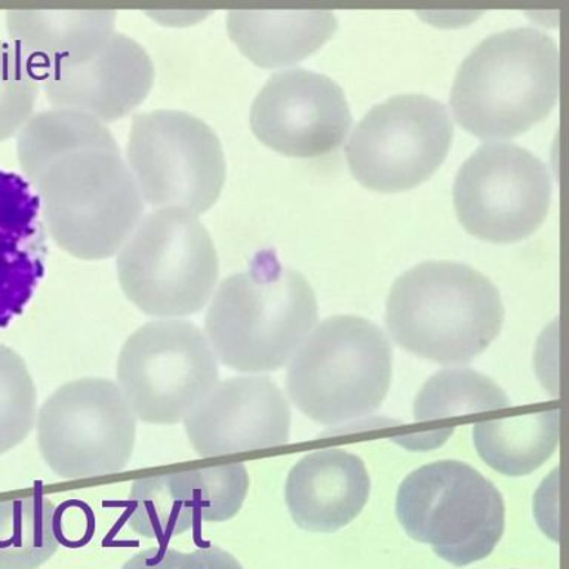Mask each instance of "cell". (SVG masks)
<instances>
[{"label": "cell", "instance_id": "10", "mask_svg": "<svg viewBox=\"0 0 569 569\" xmlns=\"http://www.w3.org/2000/svg\"><path fill=\"white\" fill-rule=\"evenodd\" d=\"M137 421L116 382L78 378L58 387L40 407L39 451L62 479L116 475L131 461Z\"/></svg>", "mask_w": 569, "mask_h": 569}, {"label": "cell", "instance_id": "27", "mask_svg": "<svg viewBox=\"0 0 569 569\" xmlns=\"http://www.w3.org/2000/svg\"><path fill=\"white\" fill-rule=\"evenodd\" d=\"M190 476L199 520L226 522L239 513L249 489L243 462L190 469Z\"/></svg>", "mask_w": 569, "mask_h": 569}, {"label": "cell", "instance_id": "24", "mask_svg": "<svg viewBox=\"0 0 569 569\" xmlns=\"http://www.w3.org/2000/svg\"><path fill=\"white\" fill-rule=\"evenodd\" d=\"M510 399L491 378L473 369H443L422 386L413 402V420L435 425L460 413L509 407Z\"/></svg>", "mask_w": 569, "mask_h": 569}, {"label": "cell", "instance_id": "6", "mask_svg": "<svg viewBox=\"0 0 569 569\" xmlns=\"http://www.w3.org/2000/svg\"><path fill=\"white\" fill-rule=\"evenodd\" d=\"M116 257L124 297L156 319H184L202 311L220 276L212 236L189 209L146 213Z\"/></svg>", "mask_w": 569, "mask_h": 569}, {"label": "cell", "instance_id": "18", "mask_svg": "<svg viewBox=\"0 0 569 569\" xmlns=\"http://www.w3.org/2000/svg\"><path fill=\"white\" fill-rule=\"evenodd\" d=\"M113 11H8L9 43L29 62L39 80L91 60L116 33Z\"/></svg>", "mask_w": 569, "mask_h": 569}, {"label": "cell", "instance_id": "8", "mask_svg": "<svg viewBox=\"0 0 569 569\" xmlns=\"http://www.w3.org/2000/svg\"><path fill=\"white\" fill-rule=\"evenodd\" d=\"M124 162L142 200L154 209L182 208L200 216L216 204L226 182L220 138L204 120L182 110L137 114Z\"/></svg>", "mask_w": 569, "mask_h": 569}, {"label": "cell", "instance_id": "12", "mask_svg": "<svg viewBox=\"0 0 569 569\" xmlns=\"http://www.w3.org/2000/svg\"><path fill=\"white\" fill-rule=\"evenodd\" d=\"M551 202L549 168L509 142H485L458 169L453 207L470 234L493 243L528 238Z\"/></svg>", "mask_w": 569, "mask_h": 569}, {"label": "cell", "instance_id": "13", "mask_svg": "<svg viewBox=\"0 0 569 569\" xmlns=\"http://www.w3.org/2000/svg\"><path fill=\"white\" fill-rule=\"evenodd\" d=\"M253 136L289 158H320L345 142L351 127L349 102L328 76L301 69L271 74L249 113Z\"/></svg>", "mask_w": 569, "mask_h": 569}, {"label": "cell", "instance_id": "4", "mask_svg": "<svg viewBox=\"0 0 569 569\" xmlns=\"http://www.w3.org/2000/svg\"><path fill=\"white\" fill-rule=\"evenodd\" d=\"M393 350L371 320L353 315L325 319L289 362L292 403L319 425L359 420L381 407L390 389Z\"/></svg>", "mask_w": 569, "mask_h": 569}, {"label": "cell", "instance_id": "16", "mask_svg": "<svg viewBox=\"0 0 569 569\" xmlns=\"http://www.w3.org/2000/svg\"><path fill=\"white\" fill-rule=\"evenodd\" d=\"M371 491L367 467L345 449L301 458L289 471L284 500L293 522L311 532H333L353 522Z\"/></svg>", "mask_w": 569, "mask_h": 569}, {"label": "cell", "instance_id": "9", "mask_svg": "<svg viewBox=\"0 0 569 569\" xmlns=\"http://www.w3.org/2000/svg\"><path fill=\"white\" fill-rule=\"evenodd\" d=\"M116 378L137 420L184 421L220 380L202 329L186 319H156L136 329L120 349Z\"/></svg>", "mask_w": 569, "mask_h": 569}, {"label": "cell", "instance_id": "30", "mask_svg": "<svg viewBox=\"0 0 569 569\" xmlns=\"http://www.w3.org/2000/svg\"><path fill=\"white\" fill-rule=\"evenodd\" d=\"M151 20L164 27H189L198 24L208 17L204 11H149Z\"/></svg>", "mask_w": 569, "mask_h": 569}, {"label": "cell", "instance_id": "29", "mask_svg": "<svg viewBox=\"0 0 569 569\" xmlns=\"http://www.w3.org/2000/svg\"><path fill=\"white\" fill-rule=\"evenodd\" d=\"M182 551L167 546L153 547L133 555L122 569H180Z\"/></svg>", "mask_w": 569, "mask_h": 569}, {"label": "cell", "instance_id": "3", "mask_svg": "<svg viewBox=\"0 0 569 569\" xmlns=\"http://www.w3.org/2000/svg\"><path fill=\"white\" fill-rule=\"evenodd\" d=\"M559 88L558 44L545 31L519 27L489 36L465 58L449 102L466 131L505 140L545 119Z\"/></svg>", "mask_w": 569, "mask_h": 569}, {"label": "cell", "instance_id": "7", "mask_svg": "<svg viewBox=\"0 0 569 569\" xmlns=\"http://www.w3.org/2000/svg\"><path fill=\"white\" fill-rule=\"evenodd\" d=\"M396 515L412 540L456 565L488 558L505 532V501L491 480L466 462L442 460L400 483Z\"/></svg>", "mask_w": 569, "mask_h": 569}, {"label": "cell", "instance_id": "14", "mask_svg": "<svg viewBox=\"0 0 569 569\" xmlns=\"http://www.w3.org/2000/svg\"><path fill=\"white\" fill-rule=\"evenodd\" d=\"M182 422L198 456L221 457L287 445L291 408L269 377H233L218 381Z\"/></svg>", "mask_w": 569, "mask_h": 569}, {"label": "cell", "instance_id": "26", "mask_svg": "<svg viewBox=\"0 0 569 569\" xmlns=\"http://www.w3.org/2000/svg\"><path fill=\"white\" fill-rule=\"evenodd\" d=\"M40 80L24 57L9 42L0 40V142L17 136L34 114Z\"/></svg>", "mask_w": 569, "mask_h": 569}, {"label": "cell", "instance_id": "28", "mask_svg": "<svg viewBox=\"0 0 569 569\" xmlns=\"http://www.w3.org/2000/svg\"><path fill=\"white\" fill-rule=\"evenodd\" d=\"M180 569H243V567L229 551L211 546L182 553Z\"/></svg>", "mask_w": 569, "mask_h": 569}, {"label": "cell", "instance_id": "22", "mask_svg": "<svg viewBox=\"0 0 569 569\" xmlns=\"http://www.w3.org/2000/svg\"><path fill=\"white\" fill-rule=\"evenodd\" d=\"M198 520L190 470L136 480L128 500V525L151 540L182 536Z\"/></svg>", "mask_w": 569, "mask_h": 569}, {"label": "cell", "instance_id": "17", "mask_svg": "<svg viewBox=\"0 0 569 569\" xmlns=\"http://www.w3.org/2000/svg\"><path fill=\"white\" fill-rule=\"evenodd\" d=\"M44 230L34 187L0 169V328L24 311L43 278Z\"/></svg>", "mask_w": 569, "mask_h": 569}, {"label": "cell", "instance_id": "11", "mask_svg": "<svg viewBox=\"0 0 569 569\" xmlns=\"http://www.w3.org/2000/svg\"><path fill=\"white\" fill-rule=\"evenodd\" d=\"M453 137L447 107L421 93H403L373 106L347 142V162L368 189L391 193L433 176Z\"/></svg>", "mask_w": 569, "mask_h": 569}, {"label": "cell", "instance_id": "23", "mask_svg": "<svg viewBox=\"0 0 569 569\" xmlns=\"http://www.w3.org/2000/svg\"><path fill=\"white\" fill-rule=\"evenodd\" d=\"M58 546L56 506L48 498L0 500V569H38Z\"/></svg>", "mask_w": 569, "mask_h": 569}, {"label": "cell", "instance_id": "19", "mask_svg": "<svg viewBox=\"0 0 569 569\" xmlns=\"http://www.w3.org/2000/svg\"><path fill=\"white\" fill-rule=\"evenodd\" d=\"M331 11H230L227 33L249 61L262 69L297 64L336 33Z\"/></svg>", "mask_w": 569, "mask_h": 569}, {"label": "cell", "instance_id": "1", "mask_svg": "<svg viewBox=\"0 0 569 569\" xmlns=\"http://www.w3.org/2000/svg\"><path fill=\"white\" fill-rule=\"evenodd\" d=\"M204 337L218 362L244 373L273 372L291 362L318 320V300L300 271L273 253L221 280L208 302Z\"/></svg>", "mask_w": 569, "mask_h": 569}, {"label": "cell", "instance_id": "2", "mask_svg": "<svg viewBox=\"0 0 569 569\" xmlns=\"http://www.w3.org/2000/svg\"><path fill=\"white\" fill-rule=\"evenodd\" d=\"M505 306L492 280L456 261H425L391 284L386 325L418 358L467 363L501 331Z\"/></svg>", "mask_w": 569, "mask_h": 569}, {"label": "cell", "instance_id": "25", "mask_svg": "<svg viewBox=\"0 0 569 569\" xmlns=\"http://www.w3.org/2000/svg\"><path fill=\"white\" fill-rule=\"evenodd\" d=\"M38 421V391L24 359L0 345V456L24 442Z\"/></svg>", "mask_w": 569, "mask_h": 569}, {"label": "cell", "instance_id": "5", "mask_svg": "<svg viewBox=\"0 0 569 569\" xmlns=\"http://www.w3.org/2000/svg\"><path fill=\"white\" fill-rule=\"evenodd\" d=\"M34 190L53 242L83 261L116 256L144 217V200L116 150L67 154L40 176Z\"/></svg>", "mask_w": 569, "mask_h": 569}, {"label": "cell", "instance_id": "20", "mask_svg": "<svg viewBox=\"0 0 569 569\" xmlns=\"http://www.w3.org/2000/svg\"><path fill=\"white\" fill-rule=\"evenodd\" d=\"M16 137L18 163L33 187L53 162L67 154L83 150L119 151L107 124L82 111L61 107L34 113Z\"/></svg>", "mask_w": 569, "mask_h": 569}, {"label": "cell", "instance_id": "15", "mask_svg": "<svg viewBox=\"0 0 569 569\" xmlns=\"http://www.w3.org/2000/svg\"><path fill=\"white\" fill-rule=\"evenodd\" d=\"M153 84L154 64L149 52L119 31L91 60L40 80L49 104L82 111L104 124L136 110Z\"/></svg>", "mask_w": 569, "mask_h": 569}, {"label": "cell", "instance_id": "21", "mask_svg": "<svg viewBox=\"0 0 569 569\" xmlns=\"http://www.w3.org/2000/svg\"><path fill=\"white\" fill-rule=\"evenodd\" d=\"M560 411L487 420L473 427L480 458L506 476H527L553 456L559 443Z\"/></svg>", "mask_w": 569, "mask_h": 569}]
</instances>
